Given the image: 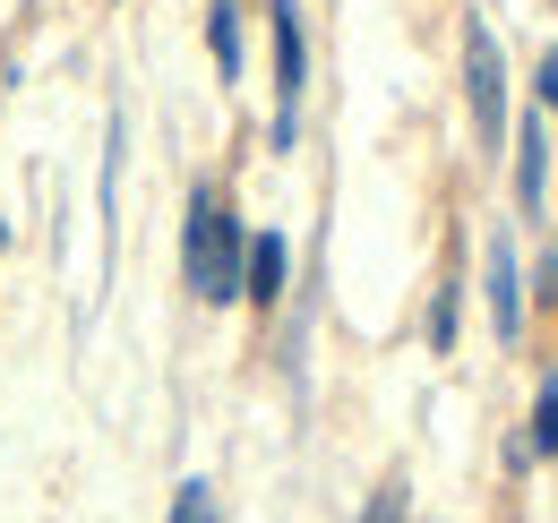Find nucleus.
I'll return each mask as SVG.
<instances>
[{"label": "nucleus", "instance_id": "obj_1", "mask_svg": "<svg viewBox=\"0 0 558 523\" xmlns=\"http://www.w3.org/2000/svg\"><path fill=\"white\" fill-rule=\"evenodd\" d=\"M241 258H250L241 215L223 206L215 181H198V190H190V215H181V283H190L207 309H232V301H241Z\"/></svg>", "mask_w": 558, "mask_h": 523}, {"label": "nucleus", "instance_id": "obj_2", "mask_svg": "<svg viewBox=\"0 0 558 523\" xmlns=\"http://www.w3.org/2000/svg\"><path fill=\"white\" fill-rule=\"evenodd\" d=\"M464 104H473L482 155H498L507 146V61H498V35L482 17H464Z\"/></svg>", "mask_w": 558, "mask_h": 523}, {"label": "nucleus", "instance_id": "obj_3", "mask_svg": "<svg viewBox=\"0 0 558 523\" xmlns=\"http://www.w3.org/2000/svg\"><path fill=\"white\" fill-rule=\"evenodd\" d=\"M276 26V146L301 137V95H310V35H301V0H267Z\"/></svg>", "mask_w": 558, "mask_h": 523}, {"label": "nucleus", "instance_id": "obj_4", "mask_svg": "<svg viewBox=\"0 0 558 523\" xmlns=\"http://www.w3.org/2000/svg\"><path fill=\"white\" fill-rule=\"evenodd\" d=\"M283 275H292V241L283 232H250V258H241V301L250 309H276Z\"/></svg>", "mask_w": 558, "mask_h": 523}, {"label": "nucleus", "instance_id": "obj_5", "mask_svg": "<svg viewBox=\"0 0 558 523\" xmlns=\"http://www.w3.org/2000/svg\"><path fill=\"white\" fill-rule=\"evenodd\" d=\"M542 190H550V121H542V104L515 121V206L524 215H542Z\"/></svg>", "mask_w": 558, "mask_h": 523}, {"label": "nucleus", "instance_id": "obj_6", "mask_svg": "<svg viewBox=\"0 0 558 523\" xmlns=\"http://www.w3.org/2000/svg\"><path fill=\"white\" fill-rule=\"evenodd\" d=\"M489 327H498V343L524 335V275H515V241L507 232L489 241Z\"/></svg>", "mask_w": 558, "mask_h": 523}, {"label": "nucleus", "instance_id": "obj_7", "mask_svg": "<svg viewBox=\"0 0 558 523\" xmlns=\"http://www.w3.org/2000/svg\"><path fill=\"white\" fill-rule=\"evenodd\" d=\"M207 52L223 77H241V0H207Z\"/></svg>", "mask_w": 558, "mask_h": 523}, {"label": "nucleus", "instance_id": "obj_8", "mask_svg": "<svg viewBox=\"0 0 558 523\" xmlns=\"http://www.w3.org/2000/svg\"><path fill=\"white\" fill-rule=\"evenodd\" d=\"M456 309H464V292H456V275H447L438 301H429V352H456Z\"/></svg>", "mask_w": 558, "mask_h": 523}, {"label": "nucleus", "instance_id": "obj_9", "mask_svg": "<svg viewBox=\"0 0 558 523\" xmlns=\"http://www.w3.org/2000/svg\"><path fill=\"white\" fill-rule=\"evenodd\" d=\"M223 507H215V481H181L172 489V523H215Z\"/></svg>", "mask_w": 558, "mask_h": 523}, {"label": "nucleus", "instance_id": "obj_10", "mask_svg": "<svg viewBox=\"0 0 558 523\" xmlns=\"http://www.w3.org/2000/svg\"><path fill=\"white\" fill-rule=\"evenodd\" d=\"M524 455H558V378L542 387V403H533V438H524Z\"/></svg>", "mask_w": 558, "mask_h": 523}, {"label": "nucleus", "instance_id": "obj_11", "mask_svg": "<svg viewBox=\"0 0 558 523\" xmlns=\"http://www.w3.org/2000/svg\"><path fill=\"white\" fill-rule=\"evenodd\" d=\"M404 507H413V489H404V481H387V489L361 507V523H404Z\"/></svg>", "mask_w": 558, "mask_h": 523}, {"label": "nucleus", "instance_id": "obj_12", "mask_svg": "<svg viewBox=\"0 0 558 523\" xmlns=\"http://www.w3.org/2000/svg\"><path fill=\"white\" fill-rule=\"evenodd\" d=\"M542 104L558 112V52H542Z\"/></svg>", "mask_w": 558, "mask_h": 523}]
</instances>
